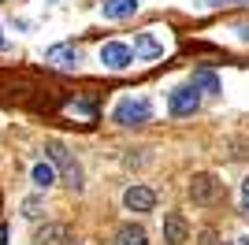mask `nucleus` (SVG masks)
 <instances>
[{"label": "nucleus", "instance_id": "obj_6", "mask_svg": "<svg viewBox=\"0 0 249 245\" xmlns=\"http://www.w3.org/2000/svg\"><path fill=\"white\" fill-rule=\"evenodd\" d=\"M34 245H78V242H74V230L67 223H45L34 234Z\"/></svg>", "mask_w": 249, "mask_h": 245}, {"label": "nucleus", "instance_id": "obj_4", "mask_svg": "<svg viewBox=\"0 0 249 245\" xmlns=\"http://www.w3.org/2000/svg\"><path fill=\"white\" fill-rule=\"evenodd\" d=\"M45 63L56 67V71H74V67L82 63V52H78V45H52V49L45 52Z\"/></svg>", "mask_w": 249, "mask_h": 245}, {"label": "nucleus", "instance_id": "obj_3", "mask_svg": "<svg viewBox=\"0 0 249 245\" xmlns=\"http://www.w3.org/2000/svg\"><path fill=\"white\" fill-rule=\"evenodd\" d=\"M167 108H171V115H194L201 108V93L194 89V86H178V89H171V97H167Z\"/></svg>", "mask_w": 249, "mask_h": 245}, {"label": "nucleus", "instance_id": "obj_8", "mask_svg": "<svg viewBox=\"0 0 249 245\" xmlns=\"http://www.w3.org/2000/svg\"><path fill=\"white\" fill-rule=\"evenodd\" d=\"M134 56H142V60H160L164 56V41L156 37V30H142V34H134Z\"/></svg>", "mask_w": 249, "mask_h": 245}, {"label": "nucleus", "instance_id": "obj_11", "mask_svg": "<svg viewBox=\"0 0 249 245\" xmlns=\"http://www.w3.org/2000/svg\"><path fill=\"white\" fill-rule=\"evenodd\" d=\"M138 11V0H104V19H130Z\"/></svg>", "mask_w": 249, "mask_h": 245}, {"label": "nucleus", "instance_id": "obj_10", "mask_svg": "<svg viewBox=\"0 0 249 245\" xmlns=\"http://www.w3.org/2000/svg\"><path fill=\"white\" fill-rule=\"evenodd\" d=\"M186 234H190L186 219H182L178 212H167L164 215V242L167 245H182V242H186Z\"/></svg>", "mask_w": 249, "mask_h": 245}, {"label": "nucleus", "instance_id": "obj_5", "mask_svg": "<svg viewBox=\"0 0 249 245\" xmlns=\"http://www.w3.org/2000/svg\"><path fill=\"white\" fill-rule=\"evenodd\" d=\"M219 178L216 175H194V182H190V201L194 204H212L219 197Z\"/></svg>", "mask_w": 249, "mask_h": 245}, {"label": "nucleus", "instance_id": "obj_22", "mask_svg": "<svg viewBox=\"0 0 249 245\" xmlns=\"http://www.w3.org/2000/svg\"><path fill=\"white\" fill-rule=\"evenodd\" d=\"M49 4H56V0H49Z\"/></svg>", "mask_w": 249, "mask_h": 245}, {"label": "nucleus", "instance_id": "obj_1", "mask_svg": "<svg viewBox=\"0 0 249 245\" xmlns=\"http://www.w3.org/2000/svg\"><path fill=\"white\" fill-rule=\"evenodd\" d=\"M45 153H49V160L60 167V175H63V182L71 186L74 193H82V167H78V160H74L67 149H63V141H45Z\"/></svg>", "mask_w": 249, "mask_h": 245}, {"label": "nucleus", "instance_id": "obj_15", "mask_svg": "<svg viewBox=\"0 0 249 245\" xmlns=\"http://www.w3.org/2000/svg\"><path fill=\"white\" fill-rule=\"evenodd\" d=\"M197 245H223V242H219V234H216V230H205Z\"/></svg>", "mask_w": 249, "mask_h": 245}, {"label": "nucleus", "instance_id": "obj_23", "mask_svg": "<svg viewBox=\"0 0 249 245\" xmlns=\"http://www.w3.org/2000/svg\"><path fill=\"white\" fill-rule=\"evenodd\" d=\"M0 45H4V41H0Z\"/></svg>", "mask_w": 249, "mask_h": 245}, {"label": "nucleus", "instance_id": "obj_17", "mask_svg": "<svg viewBox=\"0 0 249 245\" xmlns=\"http://www.w3.org/2000/svg\"><path fill=\"white\" fill-rule=\"evenodd\" d=\"M242 212L249 215V178H246V182H242Z\"/></svg>", "mask_w": 249, "mask_h": 245}, {"label": "nucleus", "instance_id": "obj_2", "mask_svg": "<svg viewBox=\"0 0 249 245\" xmlns=\"http://www.w3.org/2000/svg\"><path fill=\"white\" fill-rule=\"evenodd\" d=\"M112 119L119 122V126H142V122L153 119V104H149L145 97H126V101L115 104Z\"/></svg>", "mask_w": 249, "mask_h": 245}, {"label": "nucleus", "instance_id": "obj_16", "mask_svg": "<svg viewBox=\"0 0 249 245\" xmlns=\"http://www.w3.org/2000/svg\"><path fill=\"white\" fill-rule=\"evenodd\" d=\"M37 212H41V204H37V201H26V204H22V215H30V219H34Z\"/></svg>", "mask_w": 249, "mask_h": 245}, {"label": "nucleus", "instance_id": "obj_19", "mask_svg": "<svg viewBox=\"0 0 249 245\" xmlns=\"http://www.w3.org/2000/svg\"><path fill=\"white\" fill-rule=\"evenodd\" d=\"M208 8H219V4H238V0H205Z\"/></svg>", "mask_w": 249, "mask_h": 245}, {"label": "nucleus", "instance_id": "obj_12", "mask_svg": "<svg viewBox=\"0 0 249 245\" xmlns=\"http://www.w3.org/2000/svg\"><path fill=\"white\" fill-rule=\"evenodd\" d=\"M197 93H208V97H216V93H223V86H219V78L212 71H194V82H190Z\"/></svg>", "mask_w": 249, "mask_h": 245}, {"label": "nucleus", "instance_id": "obj_9", "mask_svg": "<svg viewBox=\"0 0 249 245\" xmlns=\"http://www.w3.org/2000/svg\"><path fill=\"white\" fill-rule=\"evenodd\" d=\"M123 204L130 208V212H153L156 193L149 190V186H130V190L123 193Z\"/></svg>", "mask_w": 249, "mask_h": 245}, {"label": "nucleus", "instance_id": "obj_18", "mask_svg": "<svg viewBox=\"0 0 249 245\" xmlns=\"http://www.w3.org/2000/svg\"><path fill=\"white\" fill-rule=\"evenodd\" d=\"M234 30H238V37H242V41H249V26H246V22H238Z\"/></svg>", "mask_w": 249, "mask_h": 245}, {"label": "nucleus", "instance_id": "obj_21", "mask_svg": "<svg viewBox=\"0 0 249 245\" xmlns=\"http://www.w3.org/2000/svg\"><path fill=\"white\" fill-rule=\"evenodd\" d=\"M0 208H4V197H0Z\"/></svg>", "mask_w": 249, "mask_h": 245}, {"label": "nucleus", "instance_id": "obj_20", "mask_svg": "<svg viewBox=\"0 0 249 245\" xmlns=\"http://www.w3.org/2000/svg\"><path fill=\"white\" fill-rule=\"evenodd\" d=\"M0 245H8V230L4 227H0Z\"/></svg>", "mask_w": 249, "mask_h": 245}, {"label": "nucleus", "instance_id": "obj_7", "mask_svg": "<svg viewBox=\"0 0 249 245\" xmlns=\"http://www.w3.org/2000/svg\"><path fill=\"white\" fill-rule=\"evenodd\" d=\"M101 63L112 67V71H123V67L134 63V52H130V45H123V41H108L101 49Z\"/></svg>", "mask_w": 249, "mask_h": 245}, {"label": "nucleus", "instance_id": "obj_13", "mask_svg": "<svg viewBox=\"0 0 249 245\" xmlns=\"http://www.w3.org/2000/svg\"><path fill=\"white\" fill-rule=\"evenodd\" d=\"M115 245H149V234L142 230L138 223H126L119 227V234H115Z\"/></svg>", "mask_w": 249, "mask_h": 245}, {"label": "nucleus", "instance_id": "obj_14", "mask_svg": "<svg viewBox=\"0 0 249 245\" xmlns=\"http://www.w3.org/2000/svg\"><path fill=\"white\" fill-rule=\"evenodd\" d=\"M34 186H37V190H49L52 182H56V171H52V163H34Z\"/></svg>", "mask_w": 249, "mask_h": 245}]
</instances>
